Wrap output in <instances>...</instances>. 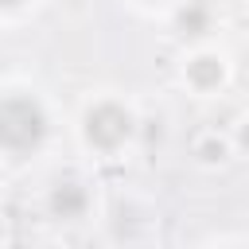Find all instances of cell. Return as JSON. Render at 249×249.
Masks as SVG:
<instances>
[{"label": "cell", "instance_id": "obj_1", "mask_svg": "<svg viewBox=\"0 0 249 249\" xmlns=\"http://www.w3.org/2000/svg\"><path fill=\"white\" fill-rule=\"evenodd\" d=\"M47 132V117L39 109V101L31 97H8L0 105V140L12 148V152H23V148H35Z\"/></svg>", "mask_w": 249, "mask_h": 249}, {"label": "cell", "instance_id": "obj_2", "mask_svg": "<svg viewBox=\"0 0 249 249\" xmlns=\"http://www.w3.org/2000/svg\"><path fill=\"white\" fill-rule=\"evenodd\" d=\"M132 132V121L121 105H97L89 117H86V136L97 144V148H117L124 136Z\"/></svg>", "mask_w": 249, "mask_h": 249}, {"label": "cell", "instance_id": "obj_3", "mask_svg": "<svg viewBox=\"0 0 249 249\" xmlns=\"http://www.w3.org/2000/svg\"><path fill=\"white\" fill-rule=\"evenodd\" d=\"M51 210H54L58 218H78V214L86 210V191H82L78 183H58L54 195H51Z\"/></svg>", "mask_w": 249, "mask_h": 249}, {"label": "cell", "instance_id": "obj_4", "mask_svg": "<svg viewBox=\"0 0 249 249\" xmlns=\"http://www.w3.org/2000/svg\"><path fill=\"white\" fill-rule=\"evenodd\" d=\"M179 27L187 31V35H198V31H206V4H187L183 12H179Z\"/></svg>", "mask_w": 249, "mask_h": 249}, {"label": "cell", "instance_id": "obj_5", "mask_svg": "<svg viewBox=\"0 0 249 249\" xmlns=\"http://www.w3.org/2000/svg\"><path fill=\"white\" fill-rule=\"evenodd\" d=\"M191 78H195L198 86H214V82L222 78L218 58H195V62H191Z\"/></svg>", "mask_w": 249, "mask_h": 249}, {"label": "cell", "instance_id": "obj_6", "mask_svg": "<svg viewBox=\"0 0 249 249\" xmlns=\"http://www.w3.org/2000/svg\"><path fill=\"white\" fill-rule=\"evenodd\" d=\"M245 144H249V128H245Z\"/></svg>", "mask_w": 249, "mask_h": 249}, {"label": "cell", "instance_id": "obj_7", "mask_svg": "<svg viewBox=\"0 0 249 249\" xmlns=\"http://www.w3.org/2000/svg\"><path fill=\"white\" fill-rule=\"evenodd\" d=\"M4 4H19V0H4Z\"/></svg>", "mask_w": 249, "mask_h": 249}]
</instances>
